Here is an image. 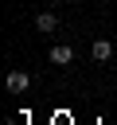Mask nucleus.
<instances>
[{
  "mask_svg": "<svg viewBox=\"0 0 117 125\" xmlns=\"http://www.w3.org/2000/svg\"><path fill=\"white\" fill-rule=\"evenodd\" d=\"M51 4H62V0H51Z\"/></svg>",
  "mask_w": 117,
  "mask_h": 125,
  "instance_id": "nucleus-5",
  "label": "nucleus"
},
{
  "mask_svg": "<svg viewBox=\"0 0 117 125\" xmlns=\"http://www.w3.org/2000/svg\"><path fill=\"white\" fill-rule=\"evenodd\" d=\"M4 86H8V94H23V90L31 86V74H27V70H8Z\"/></svg>",
  "mask_w": 117,
  "mask_h": 125,
  "instance_id": "nucleus-1",
  "label": "nucleus"
},
{
  "mask_svg": "<svg viewBox=\"0 0 117 125\" xmlns=\"http://www.w3.org/2000/svg\"><path fill=\"white\" fill-rule=\"evenodd\" d=\"M35 27H39L43 35H51V31L58 27V16H55V12H39V16H35Z\"/></svg>",
  "mask_w": 117,
  "mask_h": 125,
  "instance_id": "nucleus-3",
  "label": "nucleus"
},
{
  "mask_svg": "<svg viewBox=\"0 0 117 125\" xmlns=\"http://www.w3.org/2000/svg\"><path fill=\"white\" fill-rule=\"evenodd\" d=\"M109 55H113V43H109V39H98V43H94V59H98V62H105Z\"/></svg>",
  "mask_w": 117,
  "mask_h": 125,
  "instance_id": "nucleus-4",
  "label": "nucleus"
},
{
  "mask_svg": "<svg viewBox=\"0 0 117 125\" xmlns=\"http://www.w3.org/2000/svg\"><path fill=\"white\" fill-rule=\"evenodd\" d=\"M47 59H51V62H55V66H66V62H70V59H74V51H70V47H66V43H55V47H51V51H47Z\"/></svg>",
  "mask_w": 117,
  "mask_h": 125,
  "instance_id": "nucleus-2",
  "label": "nucleus"
}]
</instances>
